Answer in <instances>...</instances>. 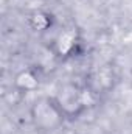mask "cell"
<instances>
[{
	"label": "cell",
	"mask_w": 132,
	"mask_h": 134,
	"mask_svg": "<svg viewBox=\"0 0 132 134\" xmlns=\"http://www.w3.org/2000/svg\"><path fill=\"white\" fill-rule=\"evenodd\" d=\"M31 117H33V122L37 128L55 130L62 122L64 114H62V111L59 109V106L56 104L55 100L40 98V100L36 101L34 106L31 108Z\"/></svg>",
	"instance_id": "1"
},
{
	"label": "cell",
	"mask_w": 132,
	"mask_h": 134,
	"mask_svg": "<svg viewBox=\"0 0 132 134\" xmlns=\"http://www.w3.org/2000/svg\"><path fill=\"white\" fill-rule=\"evenodd\" d=\"M56 104L62 111L64 115H73L78 114L84 106H87L86 100V91L78 89L73 84H67L61 89L59 95L55 98Z\"/></svg>",
	"instance_id": "2"
},
{
	"label": "cell",
	"mask_w": 132,
	"mask_h": 134,
	"mask_svg": "<svg viewBox=\"0 0 132 134\" xmlns=\"http://www.w3.org/2000/svg\"><path fill=\"white\" fill-rule=\"evenodd\" d=\"M16 86L22 91H31L37 86V78L30 70H23L16 76Z\"/></svg>",
	"instance_id": "3"
},
{
	"label": "cell",
	"mask_w": 132,
	"mask_h": 134,
	"mask_svg": "<svg viewBox=\"0 0 132 134\" xmlns=\"http://www.w3.org/2000/svg\"><path fill=\"white\" fill-rule=\"evenodd\" d=\"M30 24H31V27H33L34 30H39V31H44V30H47L48 28V25L51 24V20H50V17H48V14H45V13H34L33 16L30 17Z\"/></svg>",
	"instance_id": "4"
},
{
	"label": "cell",
	"mask_w": 132,
	"mask_h": 134,
	"mask_svg": "<svg viewBox=\"0 0 132 134\" xmlns=\"http://www.w3.org/2000/svg\"><path fill=\"white\" fill-rule=\"evenodd\" d=\"M73 42H75V34L73 33H62L59 37H58V47H59V52L61 53H67L71 47H73Z\"/></svg>",
	"instance_id": "5"
}]
</instances>
